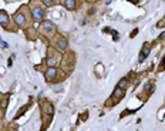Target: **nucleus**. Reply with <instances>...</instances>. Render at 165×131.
Masks as SVG:
<instances>
[{"label": "nucleus", "mask_w": 165, "mask_h": 131, "mask_svg": "<svg viewBox=\"0 0 165 131\" xmlns=\"http://www.w3.org/2000/svg\"><path fill=\"white\" fill-rule=\"evenodd\" d=\"M33 19L36 20V22H41V20L44 19V11L41 10V9H33Z\"/></svg>", "instance_id": "1"}, {"label": "nucleus", "mask_w": 165, "mask_h": 131, "mask_svg": "<svg viewBox=\"0 0 165 131\" xmlns=\"http://www.w3.org/2000/svg\"><path fill=\"white\" fill-rule=\"evenodd\" d=\"M57 76V70L54 67H49V70L46 71V78L47 80H51V78H54Z\"/></svg>", "instance_id": "2"}, {"label": "nucleus", "mask_w": 165, "mask_h": 131, "mask_svg": "<svg viewBox=\"0 0 165 131\" xmlns=\"http://www.w3.org/2000/svg\"><path fill=\"white\" fill-rule=\"evenodd\" d=\"M41 27H43L44 32H51L54 29V24H53V22H50V20H46V22H43Z\"/></svg>", "instance_id": "3"}, {"label": "nucleus", "mask_w": 165, "mask_h": 131, "mask_svg": "<svg viewBox=\"0 0 165 131\" xmlns=\"http://www.w3.org/2000/svg\"><path fill=\"white\" fill-rule=\"evenodd\" d=\"M14 22L19 24V26H24V24H26V17L23 16V14H20V13H19L16 17H14Z\"/></svg>", "instance_id": "4"}, {"label": "nucleus", "mask_w": 165, "mask_h": 131, "mask_svg": "<svg viewBox=\"0 0 165 131\" xmlns=\"http://www.w3.org/2000/svg\"><path fill=\"white\" fill-rule=\"evenodd\" d=\"M148 54H149V48L145 46V47H144V50L140 53V57H138V60H140V61H144V60H145V57L148 56Z\"/></svg>", "instance_id": "5"}, {"label": "nucleus", "mask_w": 165, "mask_h": 131, "mask_svg": "<svg viewBox=\"0 0 165 131\" xmlns=\"http://www.w3.org/2000/svg\"><path fill=\"white\" fill-rule=\"evenodd\" d=\"M64 7L68 9V10H71V9L76 7V2H74V0H65V2H64Z\"/></svg>", "instance_id": "6"}, {"label": "nucleus", "mask_w": 165, "mask_h": 131, "mask_svg": "<svg viewBox=\"0 0 165 131\" xmlns=\"http://www.w3.org/2000/svg\"><path fill=\"white\" fill-rule=\"evenodd\" d=\"M57 46H58V48L64 50V48H67L68 43H67V40H65V39H60V40H58V43H57Z\"/></svg>", "instance_id": "7"}, {"label": "nucleus", "mask_w": 165, "mask_h": 131, "mask_svg": "<svg viewBox=\"0 0 165 131\" xmlns=\"http://www.w3.org/2000/svg\"><path fill=\"white\" fill-rule=\"evenodd\" d=\"M0 23L2 24H7L9 23V16L3 11H0Z\"/></svg>", "instance_id": "8"}, {"label": "nucleus", "mask_w": 165, "mask_h": 131, "mask_svg": "<svg viewBox=\"0 0 165 131\" xmlns=\"http://www.w3.org/2000/svg\"><path fill=\"white\" fill-rule=\"evenodd\" d=\"M44 111H46L49 115H53V113H54V108H53L51 104H46V105H44Z\"/></svg>", "instance_id": "9"}, {"label": "nucleus", "mask_w": 165, "mask_h": 131, "mask_svg": "<svg viewBox=\"0 0 165 131\" xmlns=\"http://www.w3.org/2000/svg\"><path fill=\"white\" fill-rule=\"evenodd\" d=\"M125 86H127V78H121V80L118 81V86H117V88H120V90H124Z\"/></svg>", "instance_id": "10"}, {"label": "nucleus", "mask_w": 165, "mask_h": 131, "mask_svg": "<svg viewBox=\"0 0 165 131\" xmlns=\"http://www.w3.org/2000/svg\"><path fill=\"white\" fill-rule=\"evenodd\" d=\"M121 97H122V90L115 88V90H114V98H121Z\"/></svg>", "instance_id": "11"}, {"label": "nucleus", "mask_w": 165, "mask_h": 131, "mask_svg": "<svg viewBox=\"0 0 165 131\" xmlns=\"http://www.w3.org/2000/svg\"><path fill=\"white\" fill-rule=\"evenodd\" d=\"M56 63H57V60L54 59V57H50V59L47 60V64H49L50 67H54V66H56Z\"/></svg>", "instance_id": "12"}, {"label": "nucleus", "mask_w": 165, "mask_h": 131, "mask_svg": "<svg viewBox=\"0 0 165 131\" xmlns=\"http://www.w3.org/2000/svg\"><path fill=\"white\" fill-rule=\"evenodd\" d=\"M61 84H54V86H53V90H54V91H60V90H61Z\"/></svg>", "instance_id": "13"}, {"label": "nucleus", "mask_w": 165, "mask_h": 131, "mask_svg": "<svg viewBox=\"0 0 165 131\" xmlns=\"http://www.w3.org/2000/svg\"><path fill=\"white\" fill-rule=\"evenodd\" d=\"M151 88H152V84H151V83H147L145 86H144V90H145V91L151 90Z\"/></svg>", "instance_id": "14"}, {"label": "nucleus", "mask_w": 165, "mask_h": 131, "mask_svg": "<svg viewBox=\"0 0 165 131\" xmlns=\"http://www.w3.org/2000/svg\"><path fill=\"white\" fill-rule=\"evenodd\" d=\"M43 3H44V4H51V0H43Z\"/></svg>", "instance_id": "15"}, {"label": "nucleus", "mask_w": 165, "mask_h": 131, "mask_svg": "<svg viewBox=\"0 0 165 131\" xmlns=\"http://www.w3.org/2000/svg\"><path fill=\"white\" fill-rule=\"evenodd\" d=\"M160 37H161V39H164V37H165V32H164V33H162V34H161V36H160Z\"/></svg>", "instance_id": "16"}]
</instances>
